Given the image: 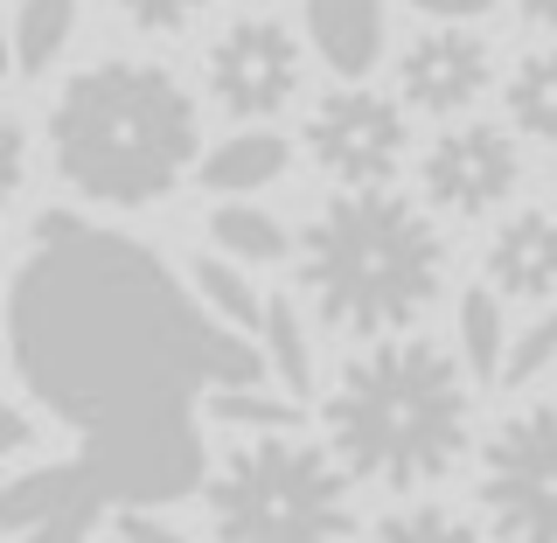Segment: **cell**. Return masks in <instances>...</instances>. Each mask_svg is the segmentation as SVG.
I'll use <instances>...</instances> for the list:
<instances>
[{"label": "cell", "mask_w": 557, "mask_h": 543, "mask_svg": "<svg viewBox=\"0 0 557 543\" xmlns=\"http://www.w3.org/2000/svg\"><path fill=\"white\" fill-rule=\"evenodd\" d=\"M202 411L216 418V425H237V432H293L300 397H278L265 383H251V391H209Z\"/></svg>", "instance_id": "21"}, {"label": "cell", "mask_w": 557, "mask_h": 543, "mask_svg": "<svg viewBox=\"0 0 557 543\" xmlns=\"http://www.w3.org/2000/svg\"><path fill=\"white\" fill-rule=\"evenodd\" d=\"M22 153H28V139L8 119V133H0V196H8V202H14V188H22Z\"/></svg>", "instance_id": "27"}, {"label": "cell", "mask_w": 557, "mask_h": 543, "mask_svg": "<svg viewBox=\"0 0 557 543\" xmlns=\"http://www.w3.org/2000/svg\"><path fill=\"white\" fill-rule=\"evenodd\" d=\"M119 543H188L161 509H119Z\"/></svg>", "instance_id": "26"}, {"label": "cell", "mask_w": 557, "mask_h": 543, "mask_svg": "<svg viewBox=\"0 0 557 543\" xmlns=\"http://www.w3.org/2000/svg\"><path fill=\"white\" fill-rule=\"evenodd\" d=\"M286 161H293V147L278 133H231L223 147H209L202 153V168H196V182L209 188V196H231V202H244L251 188H265V182H278L286 174Z\"/></svg>", "instance_id": "13"}, {"label": "cell", "mask_w": 557, "mask_h": 543, "mask_svg": "<svg viewBox=\"0 0 557 543\" xmlns=\"http://www.w3.org/2000/svg\"><path fill=\"white\" fill-rule=\"evenodd\" d=\"M209 522L216 543H348L356 536V502H348V467L335 446L286 440V432H244V440L209 467Z\"/></svg>", "instance_id": "5"}, {"label": "cell", "mask_w": 557, "mask_h": 543, "mask_svg": "<svg viewBox=\"0 0 557 543\" xmlns=\"http://www.w3.org/2000/svg\"><path fill=\"white\" fill-rule=\"evenodd\" d=\"M405 8L432 14V22H474V14H487L495 0H405Z\"/></svg>", "instance_id": "28"}, {"label": "cell", "mask_w": 557, "mask_h": 543, "mask_svg": "<svg viewBox=\"0 0 557 543\" xmlns=\"http://www.w3.org/2000/svg\"><path fill=\"white\" fill-rule=\"evenodd\" d=\"M487 286L502 300H550L557 293V209H516L487 244Z\"/></svg>", "instance_id": "11"}, {"label": "cell", "mask_w": 557, "mask_h": 543, "mask_svg": "<svg viewBox=\"0 0 557 543\" xmlns=\"http://www.w3.org/2000/svg\"><path fill=\"white\" fill-rule=\"evenodd\" d=\"M84 495H98V481H91V467H84V460L35 467V474L8 481V502H0V530H8V543H14V536L42 530L49 516H63L70 502H84Z\"/></svg>", "instance_id": "14"}, {"label": "cell", "mask_w": 557, "mask_h": 543, "mask_svg": "<svg viewBox=\"0 0 557 543\" xmlns=\"http://www.w3.org/2000/svg\"><path fill=\"white\" fill-rule=\"evenodd\" d=\"M119 14H126L133 28H147V35H174V28H188L202 14V0H119Z\"/></svg>", "instance_id": "25"}, {"label": "cell", "mask_w": 557, "mask_h": 543, "mask_svg": "<svg viewBox=\"0 0 557 543\" xmlns=\"http://www.w3.org/2000/svg\"><path fill=\"white\" fill-rule=\"evenodd\" d=\"M307 35L335 77H362L383 57V0H307Z\"/></svg>", "instance_id": "12"}, {"label": "cell", "mask_w": 557, "mask_h": 543, "mask_svg": "<svg viewBox=\"0 0 557 543\" xmlns=\"http://www.w3.org/2000/svg\"><path fill=\"white\" fill-rule=\"evenodd\" d=\"M487 77H495V57L460 22L418 35V42H405V57H397V98L432 112V119H460L467 104H481Z\"/></svg>", "instance_id": "10"}, {"label": "cell", "mask_w": 557, "mask_h": 543, "mask_svg": "<svg viewBox=\"0 0 557 543\" xmlns=\"http://www.w3.org/2000/svg\"><path fill=\"white\" fill-rule=\"evenodd\" d=\"M265 356H272V377L286 383V397H307V391H313L307 328H300V313H293L286 293H272V307H265Z\"/></svg>", "instance_id": "20"}, {"label": "cell", "mask_w": 557, "mask_h": 543, "mask_svg": "<svg viewBox=\"0 0 557 543\" xmlns=\"http://www.w3.org/2000/svg\"><path fill=\"white\" fill-rule=\"evenodd\" d=\"M516 182H522V153H516V139L502 126H487V119L446 126L425 153V196H432V209H446V217H460V223L502 209L516 196Z\"/></svg>", "instance_id": "8"}, {"label": "cell", "mask_w": 557, "mask_h": 543, "mask_svg": "<svg viewBox=\"0 0 557 543\" xmlns=\"http://www.w3.org/2000/svg\"><path fill=\"white\" fill-rule=\"evenodd\" d=\"M405 147H411L405 112L383 91H362V84L327 91L307 112V153L342 188H391V174L405 168Z\"/></svg>", "instance_id": "7"}, {"label": "cell", "mask_w": 557, "mask_h": 543, "mask_svg": "<svg viewBox=\"0 0 557 543\" xmlns=\"http://www.w3.org/2000/svg\"><path fill=\"white\" fill-rule=\"evenodd\" d=\"M0 440H8V453H14V446H28V440H35L28 411H14V405H8V418H0Z\"/></svg>", "instance_id": "29"}, {"label": "cell", "mask_w": 557, "mask_h": 543, "mask_svg": "<svg viewBox=\"0 0 557 543\" xmlns=\"http://www.w3.org/2000/svg\"><path fill=\"white\" fill-rule=\"evenodd\" d=\"M509 321H502V293L495 286H467L460 293V362L474 370L481 383L509 370Z\"/></svg>", "instance_id": "17"}, {"label": "cell", "mask_w": 557, "mask_h": 543, "mask_svg": "<svg viewBox=\"0 0 557 543\" xmlns=\"http://www.w3.org/2000/svg\"><path fill=\"white\" fill-rule=\"evenodd\" d=\"M481 509L502 543H557V405H530L487 432Z\"/></svg>", "instance_id": "6"}, {"label": "cell", "mask_w": 557, "mask_h": 543, "mask_svg": "<svg viewBox=\"0 0 557 543\" xmlns=\"http://www.w3.org/2000/svg\"><path fill=\"white\" fill-rule=\"evenodd\" d=\"M70 35H77V0H22V14H14V70L42 77L70 49Z\"/></svg>", "instance_id": "19"}, {"label": "cell", "mask_w": 557, "mask_h": 543, "mask_svg": "<svg viewBox=\"0 0 557 543\" xmlns=\"http://www.w3.org/2000/svg\"><path fill=\"white\" fill-rule=\"evenodd\" d=\"M188 279H196L202 307L216 313L223 328H244V335H265V307H272V300H258V286L237 272V258H223V251H209V258H188Z\"/></svg>", "instance_id": "16"}, {"label": "cell", "mask_w": 557, "mask_h": 543, "mask_svg": "<svg viewBox=\"0 0 557 543\" xmlns=\"http://www.w3.org/2000/svg\"><path fill=\"white\" fill-rule=\"evenodd\" d=\"M209 91L231 119H272L300 91V49L278 22H231L209 42Z\"/></svg>", "instance_id": "9"}, {"label": "cell", "mask_w": 557, "mask_h": 543, "mask_svg": "<svg viewBox=\"0 0 557 543\" xmlns=\"http://www.w3.org/2000/svg\"><path fill=\"white\" fill-rule=\"evenodd\" d=\"M196 98L153 63H91L49 104V153L77 196L139 209L161 202L196 161Z\"/></svg>", "instance_id": "3"}, {"label": "cell", "mask_w": 557, "mask_h": 543, "mask_svg": "<svg viewBox=\"0 0 557 543\" xmlns=\"http://www.w3.org/2000/svg\"><path fill=\"white\" fill-rule=\"evenodd\" d=\"M516 14L530 28H557V0H516Z\"/></svg>", "instance_id": "30"}, {"label": "cell", "mask_w": 557, "mask_h": 543, "mask_svg": "<svg viewBox=\"0 0 557 543\" xmlns=\"http://www.w3.org/2000/svg\"><path fill=\"white\" fill-rule=\"evenodd\" d=\"M209 244H216L223 258H237V266H278V258L293 251L286 223L258 202H223L216 217H209Z\"/></svg>", "instance_id": "15"}, {"label": "cell", "mask_w": 557, "mask_h": 543, "mask_svg": "<svg viewBox=\"0 0 557 543\" xmlns=\"http://www.w3.org/2000/svg\"><path fill=\"white\" fill-rule=\"evenodd\" d=\"M502 104H509V119L530 139H550V147H557V49L522 57L509 70V84H502Z\"/></svg>", "instance_id": "18"}, {"label": "cell", "mask_w": 557, "mask_h": 543, "mask_svg": "<svg viewBox=\"0 0 557 543\" xmlns=\"http://www.w3.org/2000/svg\"><path fill=\"white\" fill-rule=\"evenodd\" d=\"M370 543H481V530L460 509H440V502H418V509H391L370 530Z\"/></svg>", "instance_id": "22"}, {"label": "cell", "mask_w": 557, "mask_h": 543, "mask_svg": "<svg viewBox=\"0 0 557 543\" xmlns=\"http://www.w3.org/2000/svg\"><path fill=\"white\" fill-rule=\"evenodd\" d=\"M104 509H112L104 495H84V502H70L63 516H49L42 530H28V536H14V543H84V536H91V522H98Z\"/></svg>", "instance_id": "24"}, {"label": "cell", "mask_w": 557, "mask_h": 543, "mask_svg": "<svg viewBox=\"0 0 557 543\" xmlns=\"http://www.w3.org/2000/svg\"><path fill=\"white\" fill-rule=\"evenodd\" d=\"M467 362L425 335H383L342 362L335 391H327V446L356 481L383 488H425L460 467L467 453Z\"/></svg>", "instance_id": "2"}, {"label": "cell", "mask_w": 557, "mask_h": 543, "mask_svg": "<svg viewBox=\"0 0 557 543\" xmlns=\"http://www.w3.org/2000/svg\"><path fill=\"white\" fill-rule=\"evenodd\" d=\"M14 370L63 425L112 509H168L209 488L196 397L209 321L153 251L49 209L8 293Z\"/></svg>", "instance_id": "1"}, {"label": "cell", "mask_w": 557, "mask_h": 543, "mask_svg": "<svg viewBox=\"0 0 557 543\" xmlns=\"http://www.w3.org/2000/svg\"><path fill=\"white\" fill-rule=\"evenodd\" d=\"M557 362V307L550 313H536L530 328H516V342H509V370H502V383L509 391H522V383H536Z\"/></svg>", "instance_id": "23"}, {"label": "cell", "mask_w": 557, "mask_h": 543, "mask_svg": "<svg viewBox=\"0 0 557 543\" xmlns=\"http://www.w3.org/2000/svg\"><path fill=\"white\" fill-rule=\"evenodd\" d=\"M300 286L327 328L383 342L440 300L446 237L391 188H342L300 237Z\"/></svg>", "instance_id": "4"}]
</instances>
